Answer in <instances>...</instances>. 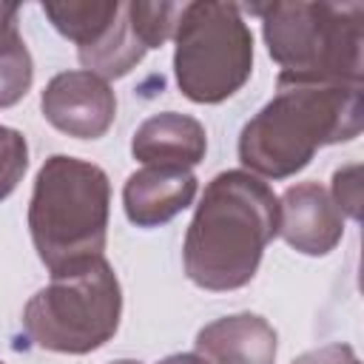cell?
<instances>
[{
    "label": "cell",
    "mask_w": 364,
    "mask_h": 364,
    "mask_svg": "<svg viewBox=\"0 0 364 364\" xmlns=\"http://www.w3.org/2000/svg\"><path fill=\"white\" fill-rule=\"evenodd\" d=\"M293 364H358V355L347 344H327V347L299 355Z\"/></svg>",
    "instance_id": "obj_17"
},
{
    "label": "cell",
    "mask_w": 364,
    "mask_h": 364,
    "mask_svg": "<svg viewBox=\"0 0 364 364\" xmlns=\"http://www.w3.org/2000/svg\"><path fill=\"white\" fill-rule=\"evenodd\" d=\"M208 148V134L199 119L176 111H162L148 117L134 139H131V154L142 165L154 168H193L202 162Z\"/></svg>",
    "instance_id": "obj_10"
},
{
    "label": "cell",
    "mask_w": 364,
    "mask_h": 364,
    "mask_svg": "<svg viewBox=\"0 0 364 364\" xmlns=\"http://www.w3.org/2000/svg\"><path fill=\"white\" fill-rule=\"evenodd\" d=\"M40 108L57 131L74 139H100L117 117V97L108 80L85 68L63 71L46 85Z\"/></svg>",
    "instance_id": "obj_7"
},
{
    "label": "cell",
    "mask_w": 364,
    "mask_h": 364,
    "mask_svg": "<svg viewBox=\"0 0 364 364\" xmlns=\"http://www.w3.org/2000/svg\"><path fill=\"white\" fill-rule=\"evenodd\" d=\"M119 6L122 3H117V0L114 3L80 0V3H43V11L63 37H68L80 48H85L108 31L114 17L119 14Z\"/></svg>",
    "instance_id": "obj_14"
},
{
    "label": "cell",
    "mask_w": 364,
    "mask_h": 364,
    "mask_svg": "<svg viewBox=\"0 0 364 364\" xmlns=\"http://www.w3.org/2000/svg\"><path fill=\"white\" fill-rule=\"evenodd\" d=\"M196 355L208 364H273L276 330L256 313L225 316L196 333Z\"/></svg>",
    "instance_id": "obj_11"
},
{
    "label": "cell",
    "mask_w": 364,
    "mask_h": 364,
    "mask_svg": "<svg viewBox=\"0 0 364 364\" xmlns=\"http://www.w3.org/2000/svg\"><path fill=\"white\" fill-rule=\"evenodd\" d=\"M361 131V85L276 82V97L242 128L239 159L259 176L284 179L301 171L321 145Z\"/></svg>",
    "instance_id": "obj_2"
},
{
    "label": "cell",
    "mask_w": 364,
    "mask_h": 364,
    "mask_svg": "<svg viewBox=\"0 0 364 364\" xmlns=\"http://www.w3.org/2000/svg\"><path fill=\"white\" fill-rule=\"evenodd\" d=\"M262 17L270 57L287 82L361 85L364 6L361 3H267L247 6Z\"/></svg>",
    "instance_id": "obj_3"
},
{
    "label": "cell",
    "mask_w": 364,
    "mask_h": 364,
    "mask_svg": "<svg viewBox=\"0 0 364 364\" xmlns=\"http://www.w3.org/2000/svg\"><path fill=\"white\" fill-rule=\"evenodd\" d=\"M145 51H148V46L131 17V3H122L119 14L108 26V31L97 43L80 48V63L85 65V71H91L102 80H114V77L128 74L145 57Z\"/></svg>",
    "instance_id": "obj_12"
},
{
    "label": "cell",
    "mask_w": 364,
    "mask_h": 364,
    "mask_svg": "<svg viewBox=\"0 0 364 364\" xmlns=\"http://www.w3.org/2000/svg\"><path fill=\"white\" fill-rule=\"evenodd\" d=\"M279 236V196L247 171L213 176L185 236V273L205 290L245 287Z\"/></svg>",
    "instance_id": "obj_1"
},
{
    "label": "cell",
    "mask_w": 364,
    "mask_h": 364,
    "mask_svg": "<svg viewBox=\"0 0 364 364\" xmlns=\"http://www.w3.org/2000/svg\"><path fill=\"white\" fill-rule=\"evenodd\" d=\"M196 196V176L188 168H154L134 171L122 188L125 216L136 228H156L171 222Z\"/></svg>",
    "instance_id": "obj_9"
},
{
    "label": "cell",
    "mask_w": 364,
    "mask_h": 364,
    "mask_svg": "<svg viewBox=\"0 0 364 364\" xmlns=\"http://www.w3.org/2000/svg\"><path fill=\"white\" fill-rule=\"evenodd\" d=\"M108 205L111 185L100 165L65 154L43 162L28 205V230L48 273L102 256Z\"/></svg>",
    "instance_id": "obj_4"
},
{
    "label": "cell",
    "mask_w": 364,
    "mask_h": 364,
    "mask_svg": "<svg viewBox=\"0 0 364 364\" xmlns=\"http://www.w3.org/2000/svg\"><path fill=\"white\" fill-rule=\"evenodd\" d=\"M279 233L299 253L324 256L344 233V213L318 182H301L279 199Z\"/></svg>",
    "instance_id": "obj_8"
},
{
    "label": "cell",
    "mask_w": 364,
    "mask_h": 364,
    "mask_svg": "<svg viewBox=\"0 0 364 364\" xmlns=\"http://www.w3.org/2000/svg\"><path fill=\"white\" fill-rule=\"evenodd\" d=\"M159 364H208V361H205V358H199L196 353H176V355L162 358Z\"/></svg>",
    "instance_id": "obj_18"
},
{
    "label": "cell",
    "mask_w": 364,
    "mask_h": 364,
    "mask_svg": "<svg viewBox=\"0 0 364 364\" xmlns=\"http://www.w3.org/2000/svg\"><path fill=\"white\" fill-rule=\"evenodd\" d=\"M0 364H6V361H3V358H0Z\"/></svg>",
    "instance_id": "obj_20"
},
{
    "label": "cell",
    "mask_w": 364,
    "mask_h": 364,
    "mask_svg": "<svg viewBox=\"0 0 364 364\" xmlns=\"http://www.w3.org/2000/svg\"><path fill=\"white\" fill-rule=\"evenodd\" d=\"M173 71L179 91L193 102H222L253 71V34L233 3H188L173 28Z\"/></svg>",
    "instance_id": "obj_6"
},
{
    "label": "cell",
    "mask_w": 364,
    "mask_h": 364,
    "mask_svg": "<svg viewBox=\"0 0 364 364\" xmlns=\"http://www.w3.org/2000/svg\"><path fill=\"white\" fill-rule=\"evenodd\" d=\"M119 313V279L102 256H94L51 273L23 307V330L40 350L82 355L117 333Z\"/></svg>",
    "instance_id": "obj_5"
},
{
    "label": "cell",
    "mask_w": 364,
    "mask_h": 364,
    "mask_svg": "<svg viewBox=\"0 0 364 364\" xmlns=\"http://www.w3.org/2000/svg\"><path fill=\"white\" fill-rule=\"evenodd\" d=\"M114 364H139V361H131V358H122V361H114Z\"/></svg>",
    "instance_id": "obj_19"
},
{
    "label": "cell",
    "mask_w": 364,
    "mask_h": 364,
    "mask_svg": "<svg viewBox=\"0 0 364 364\" xmlns=\"http://www.w3.org/2000/svg\"><path fill=\"white\" fill-rule=\"evenodd\" d=\"M28 168V142L20 131L0 125V202L17 188Z\"/></svg>",
    "instance_id": "obj_15"
},
{
    "label": "cell",
    "mask_w": 364,
    "mask_h": 364,
    "mask_svg": "<svg viewBox=\"0 0 364 364\" xmlns=\"http://www.w3.org/2000/svg\"><path fill=\"white\" fill-rule=\"evenodd\" d=\"M361 168L358 165H347L341 171H336L333 176V202L341 213L358 219V205H361V182H358Z\"/></svg>",
    "instance_id": "obj_16"
},
{
    "label": "cell",
    "mask_w": 364,
    "mask_h": 364,
    "mask_svg": "<svg viewBox=\"0 0 364 364\" xmlns=\"http://www.w3.org/2000/svg\"><path fill=\"white\" fill-rule=\"evenodd\" d=\"M20 6L0 3V108L20 102L34 80L31 54L17 28Z\"/></svg>",
    "instance_id": "obj_13"
}]
</instances>
